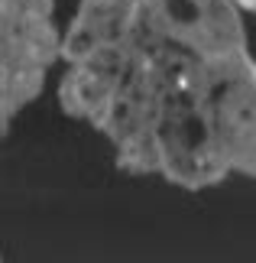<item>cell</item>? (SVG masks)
Segmentation results:
<instances>
[{
	"mask_svg": "<svg viewBox=\"0 0 256 263\" xmlns=\"http://www.w3.org/2000/svg\"><path fill=\"white\" fill-rule=\"evenodd\" d=\"M55 98L127 176L256 179V55L233 0H78Z\"/></svg>",
	"mask_w": 256,
	"mask_h": 263,
	"instance_id": "6da1fadb",
	"label": "cell"
},
{
	"mask_svg": "<svg viewBox=\"0 0 256 263\" xmlns=\"http://www.w3.org/2000/svg\"><path fill=\"white\" fill-rule=\"evenodd\" d=\"M65 33L55 26V0H0V130L43 95L62 62Z\"/></svg>",
	"mask_w": 256,
	"mask_h": 263,
	"instance_id": "7a4b0ae2",
	"label": "cell"
},
{
	"mask_svg": "<svg viewBox=\"0 0 256 263\" xmlns=\"http://www.w3.org/2000/svg\"><path fill=\"white\" fill-rule=\"evenodd\" d=\"M233 4H237L243 13H250V16H256V0H233Z\"/></svg>",
	"mask_w": 256,
	"mask_h": 263,
	"instance_id": "3957f363",
	"label": "cell"
}]
</instances>
